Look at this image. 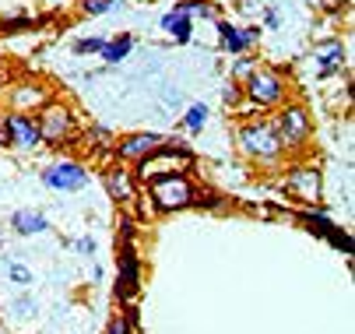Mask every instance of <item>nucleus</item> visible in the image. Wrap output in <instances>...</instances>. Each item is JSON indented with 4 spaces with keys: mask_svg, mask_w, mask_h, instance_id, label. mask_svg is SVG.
<instances>
[{
    "mask_svg": "<svg viewBox=\"0 0 355 334\" xmlns=\"http://www.w3.org/2000/svg\"><path fill=\"white\" fill-rule=\"evenodd\" d=\"M236 152L264 173H275L282 169L288 159H285V148L275 134V123L271 116H257V120H243L236 127Z\"/></svg>",
    "mask_w": 355,
    "mask_h": 334,
    "instance_id": "f257e3e1",
    "label": "nucleus"
},
{
    "mask_svg": "<svg viewBox=\"0 0 355 334\" xmlns=\"http://www.w3.org/2000/svg\"><path fill=\"white\" fill-rule=\"evenodd\" d=\"M271 123H275V134H278L282 148H285V159H302L310 152V145H313V113L306 109V103H299V99L282 103L275 109Z\"/></svg>",
    "mask_w": 355,
    "mask_h": 334,
    "instance_id": "f03ea898",
    "label": "nucleus"
},
{
    "mask_svg": "<svg viewBox=\"0 0 355 334\" xmlns=\"http://www.w3.org/2000/svg\"><path fill=\"white\" fill-rule=\"evenodd\" d=\"M144 197L151 201L155 215H176L193 208L197 201V183L190 179V173H166L144 183Z\"/></svg>",
    "mask_w": 355,
    "mask_h": 334,
    "instance_id": "7ed1b4c3",
    "label": "nucleus"
},
{
    "mask_svg": "<svg viewBox=\"0 0 355 334\" xmlns=\"http://www.w3.org/2000/svg\"><path fill=\"white\" fill-rule=\"evenodd\" d=\"M35 120H39V134H42V145L46 148H64V145H74L78 134H81V120H78V109L64 99H49L46 106L35 109Z\"/></svg>",
    "mask_w": 355,
    "mask_h": 334,
    "instance_id": "20e7f679",
    "label": "nucleus"
},
{
    "mask_svg": "<svg viewBox=\"0 0 355 334\" xmlns=\"http://www.w3.org/2000/svg\"><path fill=\"white\" fill-rule=\"evenodd\" d=\"M282 190L299 208H320V201H324V169L310 159H292V162H285Z\"/></svg>",
    "mask_w": 355,
    "mask_h": 334,
    "instance_id": "39448f33",
    "label": "nucleus"
},
{
    "mask_svg": "<svg viewBox=\"0 0 355 334\" xmlns=\"http://www.w3.org/2000/svg\"><path fill=\"white\" fill-rule=\"evenodd\" d=\"M193 162H197V155L187 148V141H180V137H169L162 148H155L151 155L137 159L130 173H134L137 186H144L148 179L166 176V173H190V169H193Z\"/></svg>",
    "mask_w": 355,
    "mask_h": 334,
    "instance_id": "423d86ee",
    "label": "nucleus"
},
{
    "mask_svg": "<svg viewBox=\"0 0 355 334\" xmlns=\"http://www.w3.org/2000/svg\"><path fill=\"white\" fill-rule=\"evenodd\" d=\"M243 95H246L253 106H261L264 113H275L282 103L292 99V81H288V74L282 67L261 64L257 71L243 81Z\"/></svg>",
    "mask_w": 355,
    "mask_h": 334,
    "instance_id": "0eeeda50",
    "label": "nucleus"
},
{
    "mask_svg": "<svg viewBox=\"0 0 355 334\" xmlns=\"http://www.w3.org/2000/svg\"><path fill=\"white\" fill-rule=\"evenodd\" d=\"M39 179H42L46 190H53V194H78V190L88 186L92 173L78 159H53L39 169Z\"/></svg>",
    "mask_w": 355,
    "mask_h": 334,
    "instance_id": "6e6552de",
    "label": "nucleus"
},
{
    "mask_svg": "<svg viewBox=\"0 0 355 334\" xmlns=\"http://www.w3.org/2000/svg\"><path fill=\"white\" fill-rule=\"evenodd\" d=\"M141 285H144V264H141V254H137V243L130 247H120V257H116V281H113V299L123 306L130 299L141 296Z\"/></svg>",
    "mask_w": 355,
    "mask_h": 334,
    "instance_id": "1a4fd4ad",
    "label": "nucleus"
},
{
    "mask_svg": "<svg viewBox=\"0 0 355 334\" xmlns=\"http://www.w3.org/2000/svg\"><path fill=\"white\" fill-rule=\"evenodd\" d=\"M282 215H285V218H295V222H302V229H310L313 236H324V240H327L334 250H341V254H352V236H348L341 225H334V218H331L327 211H320V208H299V211H288V208H282Z\"/></svg>",
    "mask_w": 355,
    "mask_h": 334,
    "instance_id": "9d476101",
    "label": "nucleus"
},
{
    "mask_svg": "<svg viewBox=\"0 0 355 334\" xmlns=\"http://www.w3.org/2000/svg\"><path fill=\"white\" fill-rule=\"evenodd\" d=\"M166 141H169V134H162V130H130V134L113 141V162L134 166L137 159H144L155 148H162Z\"/></svg>",
    "mask_w": 355,
    "mask_h": 334,
    "instance_id": "9b49d317",
    "label": "nucleus"
},
{
    "mask_svg": "<svg viewBox=\"0 0 355 334\" xmlns=\"http://www.w3.org/2000/svg\"><path fill=\"white\" fill-rule=\"evenodd\" d=\"M215 32H218V46H222L229 57H239V53L257 50L261 35H264L261 25H236V21H229L225 15L215 18Z\"/></svg>",
    "mask_w": 355,
    "mask_h": 334,
    "instance_id": "f8f14e48",
    "label": "nucleus"
},
{
    "mask_svg": "<svg viewBox=\"0 0 355 334\" xmlns=\"http://www.w3.org/2000/svg\"><path fill=\"white\" fill-rule=\"evenodd\" d=\"M310 60H313V67H317V78L327 81V78H334L341 67H348V42H345L341 35L320 39V42H313Z\"/></svg>",
    "mask_w": 355,
    "mask_h": 334,
    "instance_id": "ddd939ff",
    "label": "nucleus"
},
{
    "mask_svg": "<svg viewBox=\"0 0 355 334\" xmlns=\"http://www.w3.org/2000/svg\"><path fill=\"white\" fill-rule=\"evenodd\" d=\"M49 99H53V88L39 78H25V81L8 88V109H15V113H35Z\"/></svg>",
    "mask_w": 355,
    "mask_h": 334,
    "instance_id": "4468645a",
    "label": "nucleus"
},
{
    "mask_svg": "<svg viewBox=\"0 0 355 334\" xmlns=\"http://www.w3.org/2000/svg\"><path fill=\"white\" fill-rule=\"evenodd\" d=\"M8 127H11V148L15 152H39L42 148V134H39V120L35 113H15L8 109Z\"/></svg>",
    "mask_w": 355,
    "mask_h": 334,
    "instance_id": "2eb2a0df",
    "label": "nucleus"
},
{
    "mask_svg": "<svg viewBox=\"0 0 355 334\" xmlns=\"http://www.w3.org/2000/svg\"><path fill=\"white\" fill-rule=\"evenodd\" d=\"M78 141H81V148L88 152V159L113 162V141H116V134H113L110 127H103V123H88V127H81Z\"/></svg>",
    "mask_w": 355,
    "mask_h": 334,
    "instance_id": "dca6fc26",
    "label": "nucleus"
},
{
    "mask_svg": "<svg viewBox=\"0 0 355 334\" xmlns=\"http://www.w3.org/2000/svg\"><path fill=\"white\" fill-rule=\"evenodd\" d=\"M103 183H106L110 197H113L116 204H134V201H137V194H141V186H137L134 173H130V169H123V162L110 166V169H106V176H103Z\"/></svg>",
    "mask_w": 355,
    "mask_h": 334,
    "instance_id": "f3484780",
    "label": "nucleus"
},
{
    "mask_svg": "<svg viewBox=\"0 0 355 334\" xmlns=\"http://www.w3.org/2000/svg\"><path fill=\"white\" fill-rule=\"evenodd\" d=\"M193 28H197V21L190 18V15H183V11H166L162 18H159V32L166 35V39H173V42H180V46H187V42H193Z\"/></svg>",
    "mask_w": 355,
    "mask_h": 334,
    "instance_id": "a211bd4d",
    "label": "nucleus"
},
{
    "mask_svg": "<svg viewBox=\"0 0 355 334\" xmlns=\"http://www.w3.org/2000/svg\"><path fill=\"white\" fill-rule=\"evenodd\" d=\"M11 232L15 236H46L49 229V218L42 215V211H35V208H18V211H11Z\"/></svg>",
    "mask_w": 355,
    "mask_h": 334,
    "instance_id": "6ab92c4d",
    "label": "nucleus"
},
{
    "mask_svg": "<svg viewBox=\"0 0 355 334\" xmlns=\"http://www.w3.org/2000/svg\"><path fill=\"white\" fill-rule=\"evenodd\" d=\"M134 35L130 32H120V35H110L106 42H103V50H98V60H103L106 67H116V64H123L130 53H134Z\"/></svg>",
    "mask_w": 355,
    "mask_h": 334,
    "instance_id": "aec40b11",
    "label": "nucleus"
},
{
    "mask_svg": "<svg viewBox=\"0 0 355 334\" xmlns=\"http://www.w3.org/2000/svg\"><path fill=\"white\" fill-rule=\"evenodd\" d=\"M173 8H176V11H183V15H190L193 21H197V18H208V21L222 18V8L215 4V0H176Z\"/></svg>",
    "mask_w": 355,
    "mask_h": 334,
    "instance_id": "412c9836",
    "label": "nucleus"
},
{
    "mask_svg": "<svg viewBox=\"0 0 355 334\" xmlns=\"http://www.w3.org/2000/svg\"><path fill=\"white\" fill-rule=\"evenodd\" d=\"M208 120H211V109L205 106V103H190L187 109H183V116H180V127L187 130V134H200L208 127Z\"/></svg>",
    "mask_w": 355,
    "mask_h": 334,
    "instance_id": "4be33fe9",
    "label": "nucleus"
},
{
    "mask_svg": "<svg viewBox=\"0 0 355 334\" xmlns=\"http://www.w3.org/2000/svg\"><path fill=\"white\" fill-rule=\"evenodd\" d=\"M35 25H39V18L32 11H15V15L0 18V35H21V32H32Z\"/></svg>",
    "mask_w": 355,
    "mask_h": 334,
    "instance_id": "5701e85b",
    "label": "nucleus"
},
{
    "mask_svg": "<svg viewBox=\"0 0 355 334\" xmlns=\"http://www.w3.org/2000/svg\"><path fill=\"white\" fill-rule=\"evenodd\" d=\"M127 0H78V11L85 18H103V15H113V11H123Z\"/></svg>",
    "mask_w": 355,
    "mask_h": 334,
    "instance_id": "b1692460",
    "label": "nucleus"
},
{
    "mask_svg": "<svg viewBox=\"0 0 355 334\" xmlns=\"http://www.w3.org/2000/svg\"><path fill=\"white\" fill-rule=\"evenodd\" d=\"M261 67V57H250V53H239V57H232V67H229V81H236V85H243L253 71Z\"/></svg>",
    "mask_w": 355,
    "mask_h": 334,
    "instance_id": "393cba45",
    "label": "nucleus"
},
{
    "mask_svg": "<svg viewBox=\"0 0 355 334\" xmlns=\"http://www.w3.org/2000/svg\"><path fill=\"white\" fill-rule=\"evenodd\" d=\"M193 208L222 211V208H229V197H225V194H218V190H211V186H200V183H197V201H193Z\"/></svg>",
    "mask_w": 355,
    "mask_h": 334,
    "instance_id": "a878e982",
    "label": "nucleus"
},
{
    "mask_svg": "<svg viewBox=\"0 0 355 334\" xmlns=\"http://www.w3.org/2000/svg\"><path fill=\"white\" fill-rule=\"evenodd\" d=\"M103 42H106L103 35H81V39L71 42V50H74V57H98Z\"/></svg>",
    "mask_w": 355,
    "mask_h": 334,
    "instance_id": "bb28decb",
    "label": "nucleus"
},
{
    "mask_svg": "<svg viewBox=\"0 0 355 334\" xmlns=\"http://www.w3.org/2000/svg\"><path fill=\"white\" fill-rule=\"evenodd\" d=\"M8 278L18 285V289H32V281H35L32 267H25V264H18V261H8Z\"/></svg>",
    "mask_w": 355,
    "mask_h": 334,
    "instance_id": "cd10ccee",
    "label": "nucleus"
},
{
    "mask_svg": "<svg viewBox=\"0 0 355 334\" xmlns=\"http://www.w3.org/2000/svg\"><path fill=\"white\" fill-rule=\"evenodd\" d=\"M229 113H236V116H239V123H243V120H257V116H268L261 106H253V103L246 99V95H243V99H239V103H236Z\"/></svg>",
    "mask_w": 355,
    "mask_h": 334,
    "instance_id": "c85d7f7f",
    "label": "nucleus"
},
{
    "mask_svg": "<svg viewBox=\"0 0 355 334\" xmlns=\"http://www.w3.org/2000/svg\"><path fill=\"white\" fill-rule=\"evenodd\" d=\"M120 313H123V320L130 324V331H134V334H141V331H144V320H141V306H137V299L123 303V306H120Z\"/></svg>",
    "mask_w": 355,
    "mask_h": 334,
    "instance_id": "c756f323",
    "label": "nucleus"
},
{
    "mask_svg": "<svg viewBox=\"0 0 355 334\" xmlns=\"http://www.w3.org/2000/svg\"><path fill=\"white\" fill-rule=\"evenodd\" d=\"M11 313H15V317H35V313H39L35 296H18V299L11 303Z\"/></svg>",
    "mask_w": 355,
    "mask_h": 334,
    "instance_id": "7c9ffc66",
    "label": "nucleus"
},
{
    "mask_svg": "<svg viewBox=\"0 0 355 334\" xmlns=\"http://www.w3.org/2000/svg\"><path fill=\"white\" fill-rule=\"evenodd\" d=\"M71 250L88 261V257H95V240H92V236H78V240H71Z\"/></svg>",
    "mask_w": 355,
    "mask_h": 334,
    "instance_id": "2f4dec72",
    "label": "nucleus"
},
{
    "mask_svg": "<svg viewBox=\"0 0 355 334\" xmlns=\"http://www.w3.org/2000/svg\"><path fill=\"white\" fill-rule=\"evenodd\" d=\"M239 99H243V85H236V81H225V85H222V103L232 109Z\"/></svg>",
    "mask_w": 355,
    "mask_h": 334,
    "instance_id": "473e14b6",
    "label": "nucleus"
},
{
    "mask_svg": "<svg viewBox=\"0 0 355 334\" xmlns=\"http://www.w3.org/2000/svg\"><path fill=\"white\" fill-rule=\"evenodd\" d=\"M106 334H134V331H130V324L123 320V313L116 310V313L110 317V324H106Z\"/></svg>",
    "mask_w": 355,
    "mask_h": 334,
    "instance_id": "72a5a7b5",
    "label": "nucleus"
},
{
    "mask_svg": "<svg viewBox=\"0 0 355 334\" xmlns=\"http://www.w3.org/2000/svg\"><path fill=\"white\" fill-rule=\"evenodd\" d=\"M0 148H11V127H8V109H0Z\"/></svg>",
    "mask_w": 355,
    "mask_h": 334,
    "instance_id": "f704fd0d",
    "label": "nucleus"
},
{
    "mask_svg": "<svg viewBox=\"0 0 355 334\" xmlns=\"http://www.w3.org/2000/svg\"><path fill=\"white\" fill-rule=\"evenodd\" d=\"M278 25H282L278 11H275V8H264V15H261V28H278Z\"/></svg>",
    "mask_w": 355,
    "mask_h": 334,
    "instance_id": "c9c22d12",
    "label": "nucleus"
},
{
    "mask_svg": "<svg viewBox=\"0 0 355 334\" xmlns=\"http://www.w3.org/2000/svg\"><path fill=\"white\" fill-rule=\"evenodd\" d=\"M0 250H4V229H0Z\"/></svg>",
    "mask_w": 355,
    "mask_h": 334,
    "instance_id": "e433bc0d",
    "label": "nucleus"
},
{
    "mask_svg": "<svg viewBox=\"0 0 355 334\" xmlns=\"http://www.w3.org/2000/svg\"><path fill=\"white\" fill-rule=\"evenodd\" d=\"M0 334H8V331H4V320H0Z\"/></svg>",
    "mask_w": 355,
    "mask_h": 334,
    "instance_id": "4c0bfd02",
    "label": "nucleus"
},
{
    "mask_svg": "<svg viewBox=\"0 0 355 334\" xmlns=\"http://www.w3.org/2000/svg\"><path fill=\"white\" fill-rule=\"evenodd\" d=\"M144 4H151V0H144Z\"/></svg>",
    "mask_w": 355,
    "mask_h": 334,
    "instance_id": "58836bf2",
    "label": "nucleus"
}]
</instances>
